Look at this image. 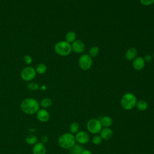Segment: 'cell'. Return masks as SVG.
<instances>
[{
	"label": "cell",
	"instance_id": "1",
	"mask_svg": "<svg viewBox=\"0 0 154 154\" xmlns=\"http://www.w3.org/2000/svg\"><path fill=\"white\" fill-rule=\"evenodd\" d=\"M40 103L34 98H26L20 103L21 110L26 114H36L40 109Z\"/></svg>",
	"mask_w": 154,
	"mask_h": 154
},
{
	"label": "cell",
	"instance_id": "2",
	"mask_svg": "<svg viewBox=\"0 0 154 154\" xmlns=\"http://www.w3.org/2000/svg\"><path fill=\"white\" fill-rule=\"evenodd\" d=\"M75 137L71 133H65L62 134L58 138L59 146L65 149H70L75 144Z\"/></svg>",
	"mask_w": 154,
	"mask_h": 154
},
{
	"label": "cell",
	"instance_id": "3",
	"mask_svg": "<svg viewBox=\"0 0 154 154\" xmlns=\"http://www.w3.org/2000/svg\"><path fill=\"white\" fill-rule=\"evenodd\" d=\"M54 50L60 56H67L72 52L71 44L66 41H60L55 45Z\"/></svg>",
	"mask_w": 154,
	"mask_h": 154
},
{
	"label": "cell",
	"instance_id": "4",
	"mask_svg": "<svg viewBox=\"0 0 154 154\" xmlns=\"http://www.w3.org/2000/svg\"><path fill=\"white\" fill-rule=\"evenodd\" d=\"M137 103V98L131 93H125L121 99L122 106L126 110H129L134 108Z\"/></svg>",
	"mask_w": 154,
	"mask_h": 154
},
{
	"label": "cell",
	"instance_id": "5",
	"mask_svg": "<svg viewBox=\"0 0 154 154\" xmlns=\"http://www.w3.org/2000/svg\"><path fill=\"white\" fill-rule=\"evenodd\" d=\"M102 125L99 120L92 119L88 121L87 124V130L93 134H97L102 130Z\"/></svg>",
	"mask_w": 154,
	"mask_h": 154
},
{
	"label": "cell",
	"instance_id": "6",
	"mask_svg": "<svg viewBox=\"0 0 154 154\" xmlns=\"http://www.w3.org/2000/svg\"><path fill=\"white\" fill-rule=\"evenodd\" d=\"M35 69L31 66H27L23 68L20 73L21 78L25 81H31L36 76Z\"/></svg>",
	"mask_w": 154,
	"mask_h": 154
},
{
	"label": "cell",
	"instance_id": "7",
	"mask_svg": "<svg viewBox=\"0 0 154 154\" xmlns=\"http://www.w3.org/2000/svg\"><path fill=\"white\" fill-rule=\"evenodd\" d=\"M92 58L87 54H82L79 58V66L83 70H88L90 69L92 66Z\"/></svg>",
	"mask_w": 154,
	"mask_h": 154
},
{
	"label": "cell",
	"instance_id": "8",
	"mask_svg": "<svg viewBox=\"0 0 154 154\" xmlns=\"http://www.w3.org/2000/svg\"><path fill=\"white\" fill-rule=\"evenodd\" d=\"M72 51L77 54L82 53L85 49V44L83 42L79 40H75L71 45Z\"/></svg>",
	"mask_w": 154,
	"mask_h": 154
},
{
	"label": "cell",
	"instance_id": "9",
	"mask_svg": "<svg viewBox=\"0 0 154 154\" xmlns=\"http://www.w3.org/2000/svg\"><path fill=\"white\" fill-rule=\"evenodd\" d=\"M146 61L143 57H137L132 61V67L136 70H141L145 66Z\"/></svg>",
	"mask_w": 154,
	"mask_h": 154
},
{
	"label": "cell",
	"instance_id": "10",
	"mask_svg": "<svg viewBox=\"0 0 154 154\" xmlns=\"http://www.w3.org/2000/svg\"><path fill=\"white\" fill-rule=\"evenodd\" d=\"M37 119L41 122H46L50 118V114L46 109H40L36 113Z\"/></svg>",
	"mask_w": 154,
	"mask_h": 154
},
{
	"label": "cell",
	"instance_id": "11",
	"mask_svg": "<svg viewBox=\"0 0 154 154\" xmlns=\"http://www.w3.org/2000/svg\"><path fill=\"white\" fill-rule=\"evenodd\" d=\"M75 139L76 141L80 144H85L88 142L90 137L87 132L84 131H79L76 133Z\"/></svg>",
	"mask_w": 154,
	"mask_h": 154
},
{
	"label": "cell",
	"instance_id": "12",
	"mask_svg": "<svg viewBox=\"0 0 154 154\" xmlns=\"http://www.w3.org/2000/svg\"><path fill=\"white\" fill-rule=\"evenodd\" d=\"M46 149L43 143L37 142L32 148V154H46Z\"/></svg>",
	"mask_w": 154,
	"mask_h": 154
},
{
	"label": "cell",
	"instance_id": "13",
	"mask_svg": "<svg viewBox=\"0 0 154 154\" xmlns=\"http://www.w3.org/2000/svg\"><path fill=\"white\" fill-rule=\"evenodd\" d=\"M137 50L135 48L128 49L125 53V58L128 61L134 60L137 57Z\"/></svg>",
	"mask_w": 154,
	"mask_h": 154
},
{
	"label": "cell",
	"instance_id": "14",
	"mask_svg": "<svg viewBox=\"0 0 154 154\" xmlns=\"http://www.w3.org/2000/svg\"><path fill=\"white\" fill-rule=\"evenodd\" d=\"M100 132V137L102 139L105 140H109L113 135L112 131L109 128H105L103 129H102Z\"/></svg>",
	"mask_w": 154,
	"mask_h": 154
},
{
	"label": "cell",
	"instance_id": "15",
	"mask_svg": "<svg viewBox=\"0 0 154 154\" xmlns=\"http://www.w3.org/2000/svg\"><path fill=\"white\" fill-rule=\"evenodd\" d=\"M102 126L105 128H109L111 126L112 123V119L109 116H103L101 117L100 120H99Z\"/></svg>",
	"mask_w": 154,
	"mask_h": 154
},
{
	"label": "cell",
	"instance_id": "16",
	"mask_svg": "<svg viewBox=\"0 0 154 154\" xmlns=\"http://www.w3.org/2000/svg\"><path fill=\"white\" fill-rule=\"evenodd\" d=\"M76 34L73 31H69L67 32L65 36V41L69 43H72L75 40H76Z\"/></svg>",
	"mask_w": 154,
	"mask_h": 154
},
{
	"label": "cell",
	"instance_id": "17",
	"mask_svg": "<svg viewBox=\"0 0 154 154\" xmlns=\"http://www.w3.org/2000/svg\"><path fill=\"white\" fill-rule=\"evenodd\" d=\"M25 141H26V143H28V144L34 145L35 144H36L37 143L38 138L35 135L30 134V135H28L26 137Z\"/></svg>",
	"mask_w": 154,
	"mask_h": 154
},
{
	"label": "cell",
	"instance_id": "18",
	"mask_svg": "<svg viewBox=\"0 0 154 154\" xmlns=\"http://www.w3.org/2000/svg\"><path fill=\"white\" fill-rule=\"evenodd\" d=\"M52 104V101L50 98L48 97H46L43 99L40 103V106L42 108H43L44 109L45 108H49Z\"/></svg>",
	"mask_w": 154,
	"mask_h": 154
},
{
	"label": "cell",
	"instance_id": "19",
	"mask_svg": "<svg viewBox=\"0 0 154 154\" xmlns=\"http://www.w3.org/2000/svg\"><path fill=\"white\" fill-rule=\"evenodd\" d=\"M83 150L82 147L79 144H75L70 149V154H81Z\"/></svg>",
	"mask_w": 154,
	"mask_h": 154
},
{
	"label": "cell",
	"instance_id": "20",
	"mask_svg": "<svg viewBox=\"0 0 154 154\" xmlns=\"http://www.w3.org/2000/svg\"><path fill=\"white\" fill-rule=\"evenodd\" d=\"M136 105L137 108L140 111H145L148 108V103L144 100H140L137 102Z\"/></svg>",
	"mask_w": 154,
	"mask_h": 154
},
{
	"label": "cell",
	"instance_id": "21",
	"mask_svg": "<svg viewBox=\"0 0 154 154\" xmlns=\"http://www.w3.org/2000/svg\"><path fill=\"white\" fill-rule=\"evenodd\" d=\"M35 69L37 73L42 75V74H44L46 72L47 66H46V64H45L43 63H40V64H37V66H36V68Z\"/></svg>",
	"mask_w": 154,
	"mask_h": 154
},
{
	"label": "cell",
	"instance_id": "22",
	"mask_svg": "<svg viewBox=\"0 0 154 154\" xmlns=\"http://www.w3.org/2000/svg\"><path fill=\"white\" fill-rule=\"evenodd\" d=\"M99 52V49L97 46H92L90 50H89V52H88V55L92 58V57H96L98 54Z\"/></svg>",
	"mask_w": 154,
	"mask_h": 154
},
{
	"label": "cell",
	"instance_id": "23",
	"mask_svg": "<svg viewBox=\"0 0 154 154\" xmlns=\"http://www.w3.org/2000/svg\"><path fill=\"white\" fill-rule=\"evenodd\" d=\"M79 129V125L76 122H73L70 125V131L71 134L77 133Z\"/></svg>",
	"mask_w": 154,
	"mask_h": 154
},
{
	"label": "cell",
	"instance_id": "24",
	"mask_svg": "<svg viewBox=\"0 0 154 154\" xmlns=\"http://www.w3.org/2000/svg\"><path fill=\"white\" fill-rule=\"evenodd\" d=\"M40 88L38 84L35 82H31L27 85V88L31 91H36Z\"/></svg>",
	"mask_w": 154,
	"mask_h": 154
},
{
	"label": "cell",
	"instance_id": "25",
	"mask_svg": "<svg viewBox=\"0 0 154 154\" xmlns=\"http://www.w3.org/2000/svg\"><path fill=\"white\" fill-rule=\"evenodd\" d=\"M102 140V138H101L100 136L96 135V136H94V137L93 138V139H92V143H93L94 144L97 145V144H99L100 143H101Z\"/></svg>",
	"mask_w": 154,
	"mask_h": 154
},
{
	"label": "cell",
	"instance_id": "26",
	"mask_svg": "<svg viewBox=\"0 0 154 154\" xmlns=\"http://www.w3.org/2000/svg\"><path fill=\"white\" fill-rule=\"evenodd\" d=\"M23 60L24 61V63L28 65H29L32 63V57L30 55H26L23 57Z\"/></svg>",
	"mask_w": 154,
	"mask_h": 154
},
{
	"label": "cell",
	"instance_id": "27",
	"mask_svg": "<svg viewBox=\"0 0 154 154\" xmlns=\"http://www.w3.org/2000/svg\"><path fill=\"white\" fill-rule=\"evenodd\" d=\"M140 2L146 6H149L154 3V0H140Z\"/></svg>",
	"mask_w": 154,
	"mask_h": 154
},
{
	"label": "cell",
	"instance_id": "28",
	"mask_svg": "<svg viewBox=\"0 0 154 154\" xmlns=\"http://www.w3.org/2000/svg\"><path fill=\"white\" fill-rule=\"evenodd\" d=\"M41 142L43 144H45V143H46L48 141V137L46 136V135H44L41 138Z\"/></svg>",
	"mask_w": 154,
	"mask_h": 154
},
{
	"label": "cell",
	"instance_id": "29",
	"mask_svg": "<svg viewBox=\"0 0 154 154\" xmlns=\"http://www.w3.org/2000/svg\"><path fill=\"white\" fill-rule=\"evenodd\" d=\"M144 59L145 61H150L152 59V57L150 55H146L145 56V57L144 58Z\"/></svg>",
	"mask_w": 154,
	"mask_h": 154
},
{
	"label": "cell",
	"instance_id": "30",
	"mask_svg": "<svg viewBox=\"0 0 154 154\" xmlns=\"http://www.w3.org/2000/svg\"><path fill=\"white\" fill-rule=\"evenodd\" d=\"M81 154H92V153L90 150H87V149H84V150H82Z\"/></svg>",
	"mask_w": 154,
	"mask_h": 154
},
{
	"label": "cell",
	"instance_id": "31",
	"mask_svg": "<svg viewBox=\"0 0 154 154\" xmlns=\"http://www.w3.org/2000/svg\"><path fill=\"white\" fill-rule=\"evenodd\" d=\"M40 89H41L42 90H45L46 89V85H42V86L40 87Z\"/></svg>",
	"mask_w": 154,
	"mask_h": 154
},
{
	"label": "cell",
	"instance_id": "32",
	"mask_svg": "<svg viewBox=\"0 0 154 154\" xmlns=\"http://www.w3.org/2000/svg\"><path fill=\"white\" fill-rule=\"evenodd\" d=\"M153 59H154V52H153Z\"/></svg>",
	"mask_w": 154,
	"mask_h": 154
}]
</instances>
